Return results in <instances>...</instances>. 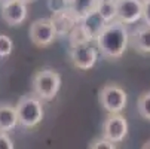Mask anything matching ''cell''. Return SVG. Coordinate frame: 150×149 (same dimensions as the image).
Instances as JSON below:
<instances>
[{"label":"cell","mask_w":150,"mask_h":149,"mask_svg":"<svg viewBox=\"0 0 150 149\" xmlns=\"http://www.w3.org/2000/svg\"><path fill=\"white\" fill-rule=\"evenodd\" d=\"M98 52L110 60L120 58L129 45V31H128L126 24L122 21L115 19L104 26L101 33L95 39Z\"/></svg>","instance_id":"1"},{"label":"cell","mask_w":150,"mask_h":149,"mask_svg":"<svg viewBox=\"0 0 150 149\" xmlns=\"http://www.w3.org/2000/svg\"><path fill=\"white\" fill-rule=\"evenodd\" d=\"M15 108L18 113V122L24 128H34L42 122L45 116L43 100H40L34 94L23 96L15 104Z\"/></svg>","instance_id":"2"},{"label":"cell","mask_w":150,"mask_h":149,"mask_svg":"<svg viewBox=\"0 0 150 149\" xmlns=\"http://www.w3.org/2000/svg\"><path fill=\"white\" fill-rule=\"evenodd\" d=\"M61 88V75L54 69H42L31 79L33 94L43 101L54 100Z\"/></svg>","instance_id":"3"},{"label":"cell","mask_w":150,"mask_h":149,"mask_svg":"<svg viewBox=\"0 0 150 149\" xmlns=\"http://www.w3.org/2000/svg\"><path fill=\"white\" fill-rule=\"evenodd\" d=\"M100 104L107 113H122L126 108L128 96L117 83H107L100 91Z\"/></svg>","instance_id":"4"},{"label":"cell","mask_w":150,"mask_h":149,"mask_svg":"<svg viewBox=\"0 0 150 149\" xmlns=\"http://www.w3.org/2000/svg\"><path fill=\"white\" fill-rule=\"evenodd\" d=\"M28 36L31 43L37 48H46L52 45L54 40L58 37L55 26L51 18H39L33 21L28 30Z\"/></svg>","instance_id":"5"},{"label":"cell","mask_w":150,"mask_h":149,"mask_svg":"<svg viewBox=\"0 0 150 149\" xmlns=\"http://www.w3.org/2000/svg\"><path fill=\"white\" fill-rule=\"evenodd\" d=\"M98 49L92 46L91 42H80V43L70 45V60L73 66L79 70H91L98 60Z\"/></svg>","instance_id":"6"},{"label":"cell","mask_w":150,"mask_h":149,"mask_svg":"<svg viewBox=\"0 0 150 149\" xmlns=\"http://www.w3.org/2000/svg\"><path fill=\"white\" fill-rule=\"evenodd\" d=\"M103 136L115 143H120L128 136V121L122 113H109L103 124Z\"/></svg>","instance_id":"7"},{"label":"cell","mask_w":150,"mask_h":149,"mask_svg":"<svg viewBox=\"0 0 150 149\" xmlns=\"http://www.w3.org/2000/svg\"><path fill=\"white\" fill-rule=\"evenodd\" d=\"M116 12L123 24H135L143 16V0H116Z\"/></svg>","instance_id":"8"},{"label":"cell","mask_w":150,"mask_h":149,"mask_svg":"<svg viewBox=\"0 0 150 149\" xmlns=\"http://www.w3.org/2000/svg\"><path fill=\"white\" fill-rule=\"evenodd\" d=\"M27 16H28V8L27 3L23 0H13V2L2 5V18L11 27L21 26L27 19Z\"/></svg>","instance_id":"9"},{"label":"cell","mask_w":150,"mask_h":149,"mask_svg":"<svg viewBox=\"0 0 150 149\" xmlns=\"http://www.w3.org/2000/svg\"><path fill=\"white\" fill-rule=\"evenodd\" d=\"M105 24L107 23L104 21V18L98 14L97 9L89 12L88 15H85L83 18H80L79 23H77L80 31L83 33L85 39H86L88 42H95L97 36L101 33V30L104 29Z\"/></svg>","instance_id":"10"},{"label":"cell","mask_w":150,"mask_h":149,"mask_svg":"<svg viewBox=\"0 0 150 149\" xmlns=\"http://www.w3.org/2000/svg\"><path fill=\"white\" fill-rule=\"evenodd\" d=\"M51 19H52V23L55 26V30H57L58 36H69L70 31L79 23V18L74 15V12L70 9V6L62 9V11L54 12Z\"/></svg>","instance_id":"11"},{"label":"cell","mask_w":150,"mask_h":149,"mask_svg":"<svg viewBox=\"0 0 150 149\" xmlns=\"http://www.w3.org/2000/svg\"><path fill=\"white\" fill-rule=\"evenodd\" d=\"M129 43L137 52L143 55H149L150 54V26L147 24L138 26L132 33H129Z\"/></svg>","instance_id":"12"},{"label":"cell","mask_w":150,"mask_h":149,"mask_svg":"<svg viewBox=\"0 0 150 149\" xmlns=\"http://www.w3.org/2000/svg\"><path fill=\"white\" fill-rule=\"evenodd\" d=\"M18 125L16 108L11 103L0 101V131H13Z\"/></svg>","instance_id":"13"},{"label":"cell","mask_w":150,"mask_h":149,"mask_svg":"<svg viewBox=\"0 0 150 149\" xmlns=\"http://www.w3.org/2000/svg\"><path fill=\"white\" fill-rule=\"evenodd\" d=\"M98 5V0H70V9L74 12V15L80 19L89 12L95 11Z\"/></svg>","instance_id":"14"},{"label":"cell","mask_w":150,"mask_h":149,"mask_svg":"<svg viewBox=\"0 0 150 149\" xmlns=\"http://www.w3.org/2000/svg\"><path fill=\"white\" fill-rule=\"evenodd\" d=\"M97 11L104 18L105 23L115 21L116 15H117V12H116V0H98Z\"/></svg>","instance_id":"15"},{"label":"cell","mask_w":150,"mask_h":149,"mask_svg":"<svg viewBox=\"0 0 150 149\" xmlns=\"http://www.w3.org/2000/svg\"><path fill=\"white\" fill-rule=\"evenodd\" d=\"M137 109H138V113L141 118L150 121V91L140 96V98L137 101Z\"/></svg>","instance_id":"16"},{"label":"cell","mask_w":150,"mask_h":149,"mask_svg":"<svg viewBox=\"0 0 150 149\" xmlns=\"http://www.w3.org/2000/svg\"><path fill=\"white\" fill-rule=\"evenodd\" d=\"M13 51V42L9 36L0 33V58H6Z\"/></svg>","instance_id":"17"},{"label":"cell","mask_w":150,"mask_h":149,"mask_svg":"<svg viewBox=\"0 0 150 149\" xmlns=\"http://www.w3.org/2000/svg\"><path fill=\"white\" fill-rule=\"evenodd\" d=\"M89 148L91 149H116V143L112 142L110 139L107 137H98V139H94L91 143H89Z\"/></svg>","instance_id":"18"},{"label":"cell","mask_w":150,"mask_h":149,"mask_svg":"<svg viewBox=\"0 0 150 149\" xmlns=\"http://www.w3.org/2000/svg\"><path fill=\"white\" fill-rule=\"evenodd\" d=\"M70 6V2L69 0H48V9L54 14V12H58V11H62Z\"/></svg>","instance_id":"19"},{"label":"cell","mask_w":150,"mask_h":149,"mask_svg":"<svg viewBox=\"0 0 150 149\" xmlns=\"http://www.w3.org/2000/svg\"><path fill=\"white\" fill-rule=\"evenodd\" d=\"M13 140L11 139L8 131H0V149H13Z\"/></svg>","instance_id":"20"},{"label":"cell","mask_w":150,"mask_h":149,"mask_svg":"<svg viewBox=\"0 0 150 149\" xmlns=\"http://www.w3.org/2000/svg\"><path fill=\"white\" fill-rule=\"evenodd\" d=\"M141 19H144V24L150 26V0H143V16Z\"/></svg>","instance_id":"21"},{"label":"cell","mask_w":150,"mask_h":149,"mask_svg":"<svg viewBox=\"0 0 150 149\" xmlns=\"http://www.w3.org/2000/svg\"><path fill=\"white\" fill-rule=\"evenodd\" d=\"M143 149H150V140H147V142L143 145Z\"/></svg>","instance_id":"22"},{"label":"cell","mask_w":150,"mask_h":149,"mask_svg":"<svg viewBox=\"0 0 150 149\" xmlns=\"http://www.w3.org/2000/svg\"><path fill=\"white\" fill-rule=\"evenodd\" d=\"M9 2H13V0H0V5H6Z\"/></svg>","instance_id":"23"},{"label":"cell","mask_w":150,"mask_h":149,"mask_svg":"<svg viewBox=\"0 0 150 149\" xmlns=\"http://www.w3.org/2000/svg\"><path fill=\"white\" fill-rule=\"evenodd\" d=\"M23 2H25V3L28 5V3H33V2H36V0H23Z\"/></svg>","instance_id":"24"},{"label":"cell","mask_w":150,"mask_h":149,"mask_svg":"<svg viewBox=\"0 0 150 149\" xmlns=\"http://www.w3.org/2000/svg\"><path fill=\"white\" fill-rule=\"evenodd\" d=\"M69 2H70V0H69Z\"/></svg>","instance_id":"25"}]
</instances>
